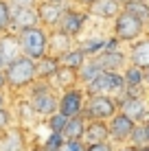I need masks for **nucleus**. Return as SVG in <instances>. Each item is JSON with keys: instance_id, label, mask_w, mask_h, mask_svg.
I'll return each instance as SVG.
<instances>
[{"instance_id": "nucleus-39", "label": "nucleus", "mask_w": 149, "mask_h": 151, "mask_svg": "<svg viewBox=\"0 0 149 151\" xmlns=\"http://www.w3.org/2000/svg\"><path fill=\"white\" fill-rule=\"evenodd\" d=\"M114 151H134L130 145H121V147H114Z\"/></svg>"}, {"instance_id": "nucleus-2", "label": "nucleus", "mask_w": 149, "mask_h": 151, "mask_svg": "<svg viewBox=\"0 0 149 151\" xmlns=\"http://www.w3.org/2000/svg\"><path fill=\"white\" fill-rule=\"evenodd\" d=\"M4 79H7V90L13 92H22L37 79V72H35V59L31 57L20 55L18 59L9 61L4 66Z\"/></svg>"}, {"instance_id": "nucleus-32", "label": "nucleus", "mask_w": 149, "mask_h": 151, "mask_svg": "<svg viewBox=\"0 0 149 151\" xmlns=\"http://www.w3.org/2000/svg\"><path fill=\"white\" fill-rule=\"evenodd\" d=\"M59 151H86V142L83 140H66L59 147Z\"/></svg>"}, {"instance_id": "nucleus-13", "label": "nucleus", "mask_w": 149, "mask_h": 151, "mask_svg": "<svg viewBox=\"0 0 149 151\" xmlns=\"http://www.w3.org/2000/svg\"><path fill=\"white\" fill-rule=\"evenodd\" d=\"M37 24H40V18L35 7L11 9V33H18V31L29 29V27H37Z\"/></svg>"}, {"instance_id": "nucleus-25", "label": "nucleus", "mask_w": 149, "mask_h": 151, "mask_svg": "<svg viewBox=\"0 0 149 151\" xmlns=\"http://www.w3.org/2000/svg\"><path fill=\"white\" fill-rule=\"evenodd\" d=\"M105 40H107V37H88V40H83V42H77V44L81 46V50H83L88 57H94V55L103 53Z\"/></svg>"}, {"instance_id": "nucleus-24", "label": "nucleus", "mask_w": 149, "mask_h": 151, "mask_svg": "<svg viewBox=\"0 0 149 151\" xmlns=\"http://www.w3.org/2000/svg\"><path fill=\"white\" fill-rule=\"evenodd\" d=\"M86 125H88V118H86L83 114L68 118V123H66V127H64V138L66 140H83Z\"/></svg>"}, {"instance_id": "nucleus-19", "label": "nucleus", "mask_w": 149, "mask_h": 151, "mask_svg": "<svg viewBox=\"0 0 149 151\" xmlns=\"http://www.w3.org/2000/svg\"><path fill=\"white\" fill-rule=\"evenodd\" d=\"M50 83H53L55 90H66V88H73V86H79V79H77V70L73 68H66V66H59L57 72L50 77Z\"/></svg>"}, {"instance_id": "nucleus-15", "label": "nucleus", "mask_w": 149, "mask_h": 151, "mask_svg": "<svg viewBox=\"0 0 149 151\" xmlns=\"http://www.w3.org/2000/svg\"><path fill=\"white\" fill-rule=\"evenodd\" d=\"M75 44H77L75 37L66 35L64 31H59V29H50L48 31V55L59 57L61 53H66L68 48H73Z\"/></svg>"}, {"instance_id": "nucleus-17", "label": "nucleus", "mask_w": 149, "mask_h": 151, "mask_svg": "<svg viewBox=\"0 0 149 151\" xmlns=\"http://www.w3.org/2000/svg\"><path fill=\"white\" fill-rule=\"evenodd\" d=\"M121 9L123 7L116 0H94V4L88 9V13L94 15V18H99V20H114Z\"/></svg>"}, {"instance_id": "nucleus-11", "label": "nucleus", "mask_w": 149, "mask_h": 151, "mask_svg": "<svg viewBox=\"0 0 149 151\" xmlns=\"http://www.w3.org/2000/svg\"><path fill=\"white\" fill-rule=\"evenodd\" d=\"M35 9H37L40 27L50 31V29H57V22H59L61 13H64L66 4L64 2H50V0H40Z\"/></svg>"}, {"instance_id": "nucleus-20", "label": "nucleus", "mask_w": 149, "mask_h": 151, "mask_svg": "<svg viewBox=\"0 0 149 151\" xmlns=\"http://www.w3.org/2000/svg\"><path fill=\"white\" fill-rule=\"evenodd\" d=\"M0 53H2L4 61H13L18 59L20 55V44H18V37H15V33H11V31H7V33L0 35Z\"/></svg>"}, {"instance_id": "nucleus-4", "label": "nucleus", "mask_w": 149, "mask_h": 151, "mask_svg": "<svg viewBox=\"0 0 149 151\" xmlns=\"http://www.w3.org/2000/svg\"><path fill=\"white\" fill-rule=\"evenodd\" d=\"M112 35L123 44H132V42L140 40L145 35V27L147 24L143 20H138L134 13H130L127 9H121L119 15L112 20Z\"/></svg>"}, {"instance_id": "nucleus-1", "label": "nucleus", "mask_w": 149, "mask_h": 151, "mask_svg": "<svg viewBox=\"0 0 149 151\" xmlns=\"http://www.w3.org/2000/svg\"><path fill=\"white\" fill-rule=\"evenodd\" d=\"M27 94L29 99L27 101L31 103L35 116L46 121L50 114L57 112V99H59V92L53 88L50 81H44V79H35L31 86L27 88Z\"/></svg>"}, {"instance_id": "nucleus-14", "label": "nucleus", "mask_w": 149, "mask_h": 151, "mask_svg": "<svg viewBox=\"0 0 149 151\" xmlns=\"http://www.w3.org/2000/svg\"><path fill=\"white\" fill-rule=\"evenodd\" d=\"M94 59L99 61V66L103 70H119V72H123V68H125L130 61H127V53L123 48H119V50H110V53H99V55H94Z\"/></svg>"}, {"instance_id": "nucleus-21", "label": "nucleus", "mask_w": 149, "mask_h": 151, "mask_svg": "<svg viewBox=\"0 0 149 151\" xmlns=\"http://www.w3.org/2000/svg\"><path fill=\"white\" fill-rule=\"evenodd\" d=\"M57 59H59V66H66V68L79 70L81 66H83V61L88 59V55L81 50V46H79V44H75L73 48H68L66 53H61Z\"/></svg>"}, {"instance_id": "nucleus-27", "label": "nucleus", "mask_w": 149, "mask_h": 151, "mask_svg": "<svg viewBox=\"0 0 149 151\" xmlns=\"http://www.w3.org/2000/svg\"><path fill=\"white\" fill-rule=\"evenodd\" d=\"M130 145L132 149H136V147H143V145H149L147 142V132H145V125L143 123H136V127L132 129V136H130Z\"/></svg>"}, {"instance_id": "nucleus-30", "label": "nucleus", "mask_w": 149, "mask_h": 151, "mask_svg": "<svg viewBox=\"0 0 149 151\" xmlns=\"http://www.w3.org/2000/svg\"><path fill=\"white\" fill-rule=\"evenodd\" d=\"M11 31V9L7 0H0V35Z\"/></svg>"}, {"instance_id": "nucleus-7", "label": "nucleus", "mask_w": 149, "mask_h": 151, "mask_svg": "<svg viewBox=\"0 0 149 151\" xmlns=\"http://www.w3.org/2000/svg\"><path fill=\"white\" fill-rule=\"evenodd\" d=\"M86 96H88V92H86L83 86H73V88H66V90H59L57 112H61L66 118L81 116L83 114Z\"/></svg>"}, {"instance_id": "nucleus-3", "label": "nucleus", "mask_w": 149, "mask_h": 151, "mask_svg": "<svg viewBox=\"0 0 149 151\" xmlns=\"http://www.w3.org/2000/svg\"><path fill=\"white\" fill-rule=\"evenodd\" d=\"M20 44V53L24 57H31V59H40L48 53V31L44 27H29L15 33Z\"/></svg>"}, {"instance_id": "nucleus-6", "label": "nucleus", "mask_w": 149, "mask_h": 151, "mask_svg": "<svg viewBox=\"0 0 149 151\" xmlns=\"http://www.w3.org/2000/svg\"><path fill=\"white\" fill-rule=\"evenodd\" d=\"M119 112V103L107 94H88L83 103V116L88 121H110Z\"/></svg>"}, {"instance_id": "nucleus-45", "label": "nucleus", "mask_w": 149, "mask_h": 151, "mask_svg": "<svg viewBox=\"0 0 149 151\" xmlns=\"http://www.w3.org/2000/svg\"><path fill=\"white\" fill-rule=\"evenodd\" d=\"M50 2H64V4H68V2H73V0H50Z\"/></svg>"}, {"instance_id": "nucleus-8", "label": "nucleus", "mask_w": 149, "mask_h": 151, "mask_svg": "<svg viewBox=\"0 0 149 151\" xmlns=\"http://www.w3.org/2000/svg\"><path fill=\"white\" fill-rule=\"evenodd\" d=\"M88 9H81V7H70V4H66L64 13H61L59 22H57V29L64 31L66 35H70V37H79L81 33L86 31L88 27Z\"/></svg>"}, {"instance_id": "nucleus-22", "label": "nucleus", "mask_w": 149, "mask_h": 151, "mask_svg": "<svg viewBox=\"0 0 149 151\" xmlns=\"http://www.w3.org/2000/svg\"><path fill=\"white\" fill-rule=\"evenodd\" d=\"M59 68V59L53 55L46 53L44 57L35 59V72H37V79H44V81H50V77L57 72Z\"/></svg>"}, {"instance_id": "nucleus-44", "label": "nucleus", "mask_w": 149, "mask_h": 151, "mask_svg": "<svg viewBox=\"0 0 149 151\" xmlns=\"http://www.w3.org/2000/svg\"><path fill=\"white\" fill-rule=\"evenodd\" d=\"M116 2H119L121 7H125V4H127V2H132V0H116Z\"/></svg>"}, {"instance_id": "nucleus-46", "label": "nucleus", "mask_w": 149, "mask_h": 151, "mask_svg": "<svg viewBox=\"0 0 149 151\" xmlns=\"http://www.w3.org/2000/svg\"><path fill=\"white\" fill-rule=\"evenodd\" d=\"M138 2H149V0H138Z\"/></svg>"}, {"instance_id": "nucleus-34", "label": "nucleus", "mask_w": 149, "mask_h": 151, "mask_svg": "<svg viewBox=\"0 0 149 151\" xmlns=\"http://www.w3.org/2000/svg\"><path fill=\"white\" fill-rule=\"evenodd\" d=\"M86 151H114V145L110 140H103V142H92L86 145Z\"/></svg>"}, {"instance_id": "nucleus-41", "label": "nucleus", "mask_w": 149, "mask_h": 151, "mask_svg": "<svg viewBox=\"0 0 149 151\" xmlns=\"http://www.w3.org/2000/svg\"><path fill=\"white\" fill-rule=\"evenodd\" d=\"M4 66H7V61H4V57H2V53H0V70H4Z\"/></svg>"}, {"instance_id": "nucleus-16", "label": "nucleus", "mask_w": 149, "mask_h": 151, "mask_svg": "<svg viewBox=\"0 0 149 151\" xmlns=\"http://www.w3.org/2000/svg\"><path fill=\"white\" fill-rule=\"evenodd\" d=\"M127 61L140 68H149V37H140L130 44L127 50Z\"/></svg>"}, {"instance_id": "nucleus-38", "label": "nucleus", "mask_w": 149, "mask_h": 151, "mask_svg": "<svg viewBox=\"0 0 149 151\" xmlns=\"http://www.w3.org/2000/svg\"><path fill=\"white\" fill-rule=\"evenodd\" d=\"M0 90H7V79H4V72L0 70Z\"/></svg>"}, {"instance_id": "nucleus-5", "label": "nucleus", "mask_w": 149, "mask_h": 151, "mask_svg": "<svg viewBox=\"0 0 149 151\" xmlns=\"http://www.w3.org/2000/svg\"><path fill=\"white\" fill-rule=\"evenodd\" d=\"M88 94H107L119 99L125 94V79H123V72L119 70H103L96 79H92L86 86Z\"/></svg>"}, {"instance_id": "nucleus-12", "label": "nucleus", "mask_w": 149, "mask_h": 151, "mask_svg": "<svg viewBox=\"0 0 149 151\" xmlns=\"http://www.w3.org/2000/svg\"><path fill=\"white\" fill-rule=\"evenodd\" d=\"M0 151H29L27 149V136L22 127H9L0 132Z\"/></svg>"}, {"instance_id": "nucleus-23", "label": "nucleus", "mask_w": 149, "mask_h": 151, "mask_svg": "<svg viewBox=\"0 0 149 151\" xmlns=\"http://www.w3.org/2000/svg\"><path fill=\"white\" fill-rule=\"evenodd\" d=\"M101 72H103V68L99 66V61H96L94 57H88V59L83 61V66L77 70V79H79V86H83V88H86L92 79H96Z\"/></svg>"}, {"instance_id": "nucleus-43", "label": "nucleus", "mask_w": 149, "mask_h": 151, "mask_svg": "<svg viewBox=\"0 0 149 151\" xmlns=\"http://www.w3.org/2000/svg\"><path fill=\"white\" fill-rule=\"evenodd\" d=\"M134 151H149V145H143V147H136Z\"/></svg>"}, {"instance_id": "nucleus-29", "label": "nucleus", "mask_w": 149, "mask_h": 151, "mask_svg": "<svg viewBox=\"0 0 149 151\" xmlns=\"http://www.w3.org/2000/svg\"><path fill=\"white\" fill-rule=\"evenodd\" d=\"M64 142H66V138H64V134H61V132H48V136H46L42 147L46 151H59V147Z\"/></svg>"}, {"instance_id": "nucleus-40", "label": "nucleus", "mask_w": 149, "mask_h": 151, "mask_svg": "<svg viewBox=\"0 0 149 151\" xmlns=\"http://www.w3.org/2000/svg\"><path fill=\"white\" fill-rule=\"evenodd\" d=\"M145 86H147V90H149V68H145Z\"/></svg>"}, {"instance_id": "nucleus-31", "label": "nucleus", "mask_w": 149, "mask_h": 151, "mask_svg": "<svg viewBox=\"0 0 149 151\" xmlns=\"http://www.w3.org/2000/svg\"><path fill=\"white\" fill-rule=\"evenodd\" d=\"M13 125V114L9 107H0V132H4V129H9Z\"/></svg>"}, {"instance_id": "nucleus-37", "label": "nucleus", "mask_w": 149, "mask_h": 151, "mask_svg": "<svg viewBox=\"0 0 149 151\" xmlns=\"http://www.w3.org/2000/svg\"><path fill=\"white\" fill-rule=\"evenodd\" d=\"M4 92H7V90H0V107H7L9 105V99H7Z\"/></svg>"}, {"instance_id": "nucleus-26", "label": "nucleus", "mask_w": 149, "mask_h": 151, "mask_svg": "<svg viewBox=\"0 0 149 151\" xmlns=\"http://www.w3.org/2000/svg\"><path fill=\"white\" fill-rule=\"evenodd\" d=\"M123 9H127V11L134 13L138 20H143L145 24H149V2H138V0H132V2H127Z\"/></svg>"}, {"instance_id": "nucleus-42", "label": "nucleus", "mask_w": 149, "mask_h": 151, "mask_svg": "<svg viewBox=\"0 0 149 151\" xmlns=\"http://www.w3.org/2000/svg\"><path fill=\"white\" fill-rule=\"evenodd\" d=\"M143 125H145V132H147V142H149V118H147V121L143 123Z\"/></svg>"}, {"instance_id": "nucleus-36", "label": "nucleus", "mask_w": 149, "mask_h": 151, "mask_svg": "<svg viewBox=\"0 0 149 151\" xmlns=\"http://www.w3.org/2000/svg\"><path fill=\"white\" fill-rule=\"evenodd\" d=\"M75 7H81V9H90L94 4V0H73Z\"/></svg>"}, {"instance_id": "nucleus-9", "label": "nucleus", "mask_w": 149, "mask_h": 151, "mask_svg": "<svg viewBox=\"0 0 149 151\" xmlns=\"http://www.w3.org/2000/svg\"><path fill=\"white\" fill-rule=\"evenodd\" d=\"M119 103V112L127 114L134 123H145L149 118V96H132V94H123L116 99Z\"/></svg>"}, {"instance_id": "nucleus-18", "label": "nucleus", "mask_w": 149, "mask_h": 151, "mask_svg": "<svg viewBox=\"0 0 149 151\" xmlns=\"http://www.w3.org/2000/svg\"><path fill=\"white\" fill-rule=\"evenodd\" d=\"M103 140H110L107 121H88L83 132V142L92 145V142H103Z\"/></svg>"}, {"instance_id": "nucleus-10", "label": "nucleus", "mask_w": 149, "mask_h": 151, "mask_svg": "<svg viewBox=\"0 0 149 151\" xmlns=\"http://www.w3.org/2000/svg\"><path fill=\"white\" fill-rule=\"evenodd\" d=\"M136 127V123L132 121L127 114L123 112H116L114 116L107 121V129H110V142L114 145H127L130 142V136H132V129Z\"/></svg>"}, {"instance_id": "nucleus-33", "label": "nucleus", "mask_w": 149, "mask_h": 151, "mask_svg": "<svg viewBox=\"0 0 149 151\" xmlns=\"http://www.w3.org/2000/svg\"><path fill=\"white\" fill-rule=\"evenodd\" d=\"M40 0H7L9 9H27V7H37Z\"/></svg>"}, {"instance_id": "nucleus-28", "label": "nucleus", "mask_w": 149, "mask_h": 151, "mask_svg": "<svg viewBox=\"0 0 149 151\" xmlns=\"http://www.w3.org/2000/svg\"><path fill=\"white\" fill-rule=\"evenodd\" d=\"M66 123H68V118H66L61 112H55V114H50V116L46 118V127H48V132H61V134H64Z\"/></svg>"}, {"instance_id": "nucleus-35", "label": "nucleus", "mask_w": 149, "mask_h": 151, "mask_svg": "<svg viewBox=\"0 0 149 151\" xmlns=\"http://www.w3.org/2000/svg\"><path fill=\"white\" fill-rule=\"evenodd\" d=\"M121 46H123V42H119L114 35H112V37L105 40V48H103V50H105V53H110V50H119Z\"/></svg>"}]
</instances>
